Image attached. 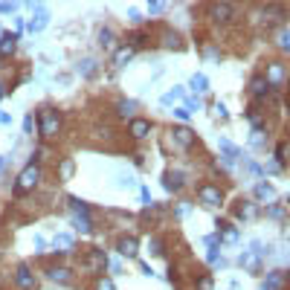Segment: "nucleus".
Returning a JSON list of instances; mask_svg holds the SVG:
<instances>
[{
  "mask_svg": "<svg viewBox=\"0 0 290 290\" xmlns=\"http://www.w3.org/2000/svg\"><path fill=\"white\" fill-rule=\"evenodd\" d=\"M285 288H288V273L285 270H270L264 285H261V290H285Z\"/></svg>",
  "mask_w": 290,
  "mask_h": 290,
  "instance_id": "20",
  "label": "nucleus"
},
{
  "mask_svg": "<svg viewBox=\"0 0 290 290\" xmlns=\"http://www.w3.org/2000/svg\"><path fill=\"white\" fill-rule=\"evenodd\" d=\"M139 270L145 276H154V270H151V264H145V261H139Z\"/></svg>",
  "mask_w": 290,
  "mask_h": 290,
  "instance_id": "53",
  "label": "nucleus"
},
{
  "mask_svg": "<svg viewBox=\"0 0 290 290\" xmlns=\"http://www.w3.org/2000/svg\"><path fill=\"white\" fill-rule=\"evenodd\" d=\"M232 215H235L238 221H256L258 215H261V206H258L256 200H247V197H241L238 203H235V209H232Z\"/></svg>",
  "mask_w": 290,
  "mask_h": 290,
  "instance_id": "14",
  "label": "nucleus"
},
{
  "mask_svg": "<svg viewBox=\"0 0 290 290\" xmlns=\"http://www.w3.org/2000/svg\"><path fill=\"white\" fill-rule=\"evenodd\" d=\"M154 41H160V47H166V50H183V38H180V32H174L171 26H163Z\"/></svg>",
  "mask_w": 290,
  "mask_h": 290,
  "instance_id": "17",
  "label": "nucleus"
},
{
  "mask_svg": "<svg viewBox=\"0 0 290 290\" xmlns=\"http://www.w3.org/2000/svg\"><path fill=\"white\" fill-rule=\"evenodd\" d=\"M41 180H44V166H38V163H26L20 174L15 177V183H12V194L15 197H23V194H29L35 189L41 186Z\"/></svg>",
  "mask_w": 290,
  "mask_h": 290,
  "instance_id": "1",
  "label": "nucleus"
},
{
  "mask_svg": "<svg viewBox=\"0 0 290 290\" xmlns=\"http://www.w3.org/2000/svg\"><path fill=\"white\" fill-rule=\"evenodd\" d=\"M52 247H55V256H70V253L76 250V241H73V235H67V232H58V235L52 238Z\"/></svg>",
  "mask_w": 290,
  "mask_h": 290,
  "instance_id": "21",
  "label": "nucleus"
},
{
  "mask_svg": "<svg viewBox=\"0 0 290 290\" xmlns=\"http://www.w3.org/2000/svg\"><path fill=\"white\" fill-rule=\"evenodd\" d=\"M151 44H154L151 29H131V32L125 35V47H131L134 52L142 50V47H151Z\"/></svg>",
  "mask_w": 290,
  "mask_h": 290,
  "instance_id": "13",
  "label": "nucleus"
},
{
  "mask_svg": "<svg viewBox=\"0 0 290 290\" xmlns=\"http://www.w3.org/2000/svg\"><path fill=\"white\" fill-rule=\"evenodd\" d=\"M206 258H209V264H221V267L226 264V261H223V256H218V250H209V256H206Z\"/></svg>",
  "mask_w": 290,
  "mask_h": 290,
  "instance_id": "44",
  "label": "nucleus"
},
{
  "mask_svg": "<svg viewBox=\"0 0 290 290\" xmlns=\"http://www.w3.org/2000/svg\"><path fill=\"white\" fill-rule=\"evenodd\" d=\"M194 200H197L200 206H206V209H223V203H226V192H223V186H218V183L203 180V183L194 186Z\"/></svg>",
  "mask_w": 290,
  "mask_h": 290,
  "instance_id": "3",
  "label": "nucleus"
},
{
  "mask_svg": "<svg viewBox=\"0 0 290 290\" xmlns=\"http://www.w3.org/2000/svg\"><path fill=\"white\" fill-rule=\"evenodd\" d=\"M183 99V87H174V90H169L166 96H163V104H171V102H180Z\"/></svg>",
  "mask_w": 290,
  "mask_h": 290,
  "instance_id": "39",
  "label": "nucleus"
},
{
  "mask_svg": "<svg viewBox=\"0 0 290 290\" xmlns=\"http://www.w3.org/2000/svg\"><path fill=\"white\" fill-rule=\"evenodd\" d=\"M154 134V122L145 119V116H134V119H128V137L134 139V142H142V139H148Z\"/></svg>",
  "mask_w": 290,
  "mask_h": 290,
  "instance_id": "9",
  "label": "nucleus"
},
{
  "mask_svg": "<svg viewBox=\"0 0 290 290\" xmlns=\"http://www.w3.org/2000/svg\"><path fill=\"white\" fill-rule=\"evenodd\" d=\"M218 244H221L218 235H206V247H209V250H218Z\"/></svg>",
  "mask_w": 290,
  "mask_h": 290,
  "instance_id": "49",
  "label": "nucleus"
},
{
  "mask_svg": "<svg viewBox=\"0 0 290 290\" xmlns=\"http://www.w3.org/2000/svg\"><path fill=\"white\" fill-rule=\"evenodd\" d=\"M276 47L282 50V55H288V52H290V29L285 26V23L279 26V35H276Z\"/></svg>",
  "mask_w": 290,
  "mask_h": 290,
  "instance_id": "29",
  "label": "nucleus"
},
{
  "mask_svg": "<svg viewBox=\"0 0 290 290\" xmlns=\"http://www.w3.org/2000/svg\"><path fill=\"white\" fill-rule=\"evenodd\" d=\"M44 244H47V241L41 238V235H35V238H32V247H35V253H41V250H44Z\"/></svg>",
  "mask_w": 290,
  "mask_h": 290,
  "instance_id": "50",
  "label": "nucleus"
},
{
  "mask_svg": "<svg viewBox=\"0 0 290 290\" xmlns=\"http://www.w3.org/2000/svg\"><path fill=\"white\" fill-rule=\"evenodd\" d=\"M134 55H137V52L131 50V47H125V44H122V47H116V50H113V67H125V64H128Z\"/></svg>",
  "mask_w": 290,
  "mask_h": 290,
  "instance_id": "27",
  "label": "nucleus"
},
{
  "mask_svg": "<svg viewBox=\"0 0 290 290\" xmlns=\"http://www.w3.org/2000/svg\"><path fill=\"white\" fill-rule=\"evenodd\" d=\"M264 215H267V218H276V221H282V218H285V203H267L264 206Z\"/></svg>",
  "mask_w": 290,
  "mask_h": 290,
  "instance_id": "34",
  "label": "nucleus"
},
{
  "mask_svg": "<svg viewBox=\"0 0 290 290\" xmlns=\"http://www.w3.org/2000/svg\"><path fill=\"white\" fill-rule=\"evenodd\" d=\"M6 93H9V87H6V82H3V79H0V99H3Z\"/></svg>",
  "mask_w": 290,
  "mask_h": 290,
  "instance_id": "54",
  "label": "nucleus"
},
{
  "mask_svg": "<svg viewBox=\"0 0 290 290\" xmlns=\"http://www.w3.org/2000/svg\"><path fill=\"white\" fill-rule=\"evenodd\" d=\"M247 93H250V99H253L256 104L270 102L273 96H279V93H273V90H270V85L264 82V76H261V73H256V76L250 79V85H247Z\"/></svg>",
  "mask_w": 290,
  "mask_h": 290,
  "instance_id": "8",
  "label": "nucleus"
},
{
  "mask_svg": "<svg viewBox=\"0 0 290 290\" xmlns=\"http://www.w3.org/2000/svg\"><path fill=\"white\" fill-rule=\"evenodd\" d=\"M79 73H82L85 79H90V76L96 73V61H93V58H85V61H79Z\"/></svg>",
  "mask_w": 290,
  "mask_h": 290,
  "instance_id": "38",
  "label": "nucleus"
},
{
  "mask_svg": "<svg viewBox=\"0 0 290 290\" xmlns=\"http://www.w3.org/2000/svg\"><path fill=\"white\" fill-rule=\"evenodd\" d=\"M96 38H99V47H102L104 52H113L116 47H119V44H116V32H113L110 26H102Z\"/></svg>",
  "mask_w": 290,
  "mask_h": 290,
  "instance_id": "25",
  "label": "nucleus"
},
{
  "mask_svg": "<svg viewBox=\"0 0 290 290\" xmlns=\"http://www.w3.org/2000/svg\"><path fill=\"white\" fill-rule=\"evenodd\" d=\"M58 183H67V180H73V174H76V160L73 157H61L58 160Z\"/></svg>",
  "mask_w": 290,
  "mask_h": 290,
  "instance_id": "23",
  "label": "nucleus"
},
{
  "mask_svg": "<svg viewBox=\"0 0 290 290\" xmlns=\"http://www.w3.org/2000/svg\"><path fill=\"white\" fill-rule=\"evenodd\" d=\"M169 142L174 145V151H183V154H189V151H194L200 142H197V134L189 128V125H171L169 128Z\"/></svg>",
  "mask_w": 290,
  "mask_h": 290,
  "instance_id": "5",
  "label": "nucleus"
},
{
  "mask_svg": "<svg viewBox=\"0 0 290 290\" xmlns=\"http://www.w3.org/2000/svg\"><path fill=\"white\" fill-rule=\"evenodd\" d=\"M64 131V116L58 107H41L38 110V134L41 139H58V134Z\"/></svg>",
  "mask_w": 290,
  "mask_h": 290,
  "instance_id": "2",
  "label": "nucleus"
},
{
  "mask_svg": "<svg viewBox=\"0 0 290 290\" xmlns=\"http://www.w3.org/2000/svg\"><path fill=\"white\" fill-rule=\"evenodd\" d=\"M212 110H215V116H218V119H226V116H229V110H226V104H223V102H215V104H212Z\"/></svg>",
  "mask_w": 290,
  "mask_h": 290,
  "instance_id": "41",
  "label": "nucleus"
},
{
  "mask_svg": "<svg viewBox=\"0 0 290 290\" xmlns=\"http://www.w3.org/2000/svg\"><path fill=\"white\" fill-rule=\"evenodd\" d=\"M128 17H131V23H142V15H139L137 9H131V12H128Z\"/></svg>",
  "mask_w": 290,
  "mask_h": 290,
  "instance_id": "51",
  "label": "nucleus"
},
{
  "mask_svg": "<svg viewBox=\"0 0 290 290\" xmlns=\"http://www.w3.org/2000/svg\"><path fill=\"white\" fill-rule=\"evenodd\" d=\"M0 125H12V113H6V110H0Z\"/></svg>",
  "mask_w": 290,
  "mask_h": 290,
  "instance_id": "52",
  "label": "nucleus"
},
{
  "mask_svg": "<svg viewBox=\"0 0 290 290\" xmlns=\"http://www.w3.org/2000/svg\"><path fill=\"white\" fill-rule=\"evenodd\" d=\"M17 9V3H0V15H12Z\"/></svg>",
  "mask_w": 290,
  "mask_h": 290,
  "instance_id": "47",
  "label": "nucleus"
},
{
  "mask_svg": "<svg viewBox=\"0 0 290 290\" xmlns=\"http://www.w3.org/2000/svg\"><path fill=\"white\" fill-rule=\"evenodd\" d=\"M218 148H221V157H229V160H238L241 151L229 142V139H218Z\"/></svg>",
  "mask_w": 290,
  "mask_h": 290,
  "instance_id": "32",
  "label": "nucleus"
},
{
  "mask_svg": "<svg viewBox=\"0 0 290 290\" xmlns=\"http://www.w3.org/2000/svg\"><path fill=\"white\" fill-rule=\"evenodd\" d=\"M267 139H270V134H267V131H253L250 145H253V148H267Z\"/></svg>",
  "mask_w": 290,
  "mask_h": 290,
  "instance_id": "35",
  "label": "nucleus"
},
{
  "mask_svg": "<svg viewBox=\"0 0 290 290\" xmlns=\"http://www.w3.org/2000/svg\"><path fill=\"white\" fill-rule=\"evenodd\" d=\"M238 261L247 273H261V250H258V244H253V250H244Z\"/></svg>",
  "mask_w": 290,
  "mask_h": 290,
  "instance_id": "15",
  "label": "nucleus"
},
{
  "mask_svg": "<svg viewBox=\"0 0 290 290\" xmlns=\"http://www.w3.org/2000/svg\"><path fill=\"white\" fill-rule=\"evenodd\" d=\"M116 253L125 258H137L139 256V238L137 235H119L116 238Z\"/></svg>",
  "mask_w": 290,
  "mask_h": 290,
  "instance_id": "16",
  "label": "nucleus"
},
{
  "mask_svg": "<svg viewBox=\"0 0 290 290\" xmlns=\"http://www.w3.org/2000/svg\"><path fill=\"white\" fill-rule=\"evenodd\" d=\"M12 285L17 290H38V273H35L29 264H17L15 270H12Z\"/></svg>",
  "mask_w": 290,
  "mask_h": 290,
  "instance_id": "7",
  "label": "nucleus"
},
{
  "mask_svg": "<svg viewBox=\"0 0 290 290\" xmlns=\"http://www.w3.org/2000/svg\"><path fill=\"white\" fill-rule=\"evenodd\" d=\"M67 206L73 215H93V209H90V203H85L82 197H67Z\"/></svg>",
  "mask_w": 290,
  "mask_h": 290,
  "instance_id": "30",
  "label": "nucleus"
},
{
  "mask_svg": "<svg viewBox=\"0 0 290 290\" xmlns=\"http://www.w3.org/2000/svg\"><path fill=\"white\" fill-rule=\"evenodd\" d=\"M148 247H151V256H163V253H166V241L160 238V235H151Z\"/></svg>",
  "mask_w": 290,
  "mask_h": 290,
  "instance_id": "37",
  "label": "nucleus"
},
{
  "mask_svg": "<svg viewBox=\"0 0 290 290\" xmlns=\"http://www.w3.org/2000/svg\"><path fill=\"white\" fill-rule=\"evenodd\" d=\"M174 116H177V119H180V122H189V116H192V113H189L186 107L180 104V107H174Z\"/></svg>",
  "mask_w": 290,
  "mask_h": 290,
  "instance_id": "45",
  "label": "nucleus"
},
{
  "mask_svg": "<svg viewBox=\"0 0 290 290\" xmlns=\"http://www.w3.org/2000/svg\"><path fill=\"white\" fill-rule=\"evenodd\" d=\"M29 9H32V20H29V32L32 35H38V32H44L47 29V23H50V12L41 6V3H29Z\"/></svg>",
  "mask_w": 290,
  "mask_h": 290,
  "instance_id": "12",
  "label": "nucleus"
},
{
  "mask_svg": "<svg viewBox=\"0 0 290 290\" xmlns=\"http://www.w3.org/2000/svg\"><path fill=\"white\" fill-rule=\"evenodd\" d=\"M261 76H264V82L270 85L273 93H282L285 85H288V64H285V58H270V61H264Z\"/></svg>",
  "mask_w": 290,
  "mask_h": 290,
  "instance_id": "4",
  "label": "nucleus"
},
{
  "mask_svg": "<svg viewBox=\"0 0 290 290\" xmlns=\"http://www.w3.org/2000/svg\"><path fill=\"white\" fill-rule=\"evenodd\" d=\"M206 17H209L215 26H232L241 15H238V6H235V3H212V6L206 9Z\"/></svg>",
  "mask_w": 290,
  "mask_h": 290,
  "instance_id": "6",
  "label": "nucleus"
},
{
  "mask_svg": "<svg viewBox=\"0 0 290 290\" xmlns=\"http://www.w3.org/2000/svg\"><path fill=\"white\" fill-rule=\"evenodd\" d=\"M285 154H288V142H285V139H279V142H276V148H273V160L279 163V166H285V163H288V157H285Z\"/></svg>",
  "mask_w": 290,
  "mask_h": 290,
  "instance_id": "33",
  "label": "nucleus"
},
{
  "mask_svg": "<svg viewBox=\"0 0 290 290\" xmlns=\"http://www.w3.org/2000/svg\"><path fill=\"white\" fill-rule=\"evenodd\" d=\"M32 128H35V116L26 113V116H23V134H32Z\"/></svg>",
  "mask_w": 290,
  "mask_h": 290,
  "instance_id": "43",
  "label": "nucleus"
},
{
  "mask_svg": "<svg viewBox=\"0 0 290 290\" xmlns=\"http://www.w3.org/2000/svg\"><path fill=\"white\" fill-rule=\"evenodd\" d=\"M183 107H186L189 113H194V110H200V99H186V104H183Z\"/></svg>",
  "mask_w": 290,
  "mask_h": 290,
  "instance_id": "46",
  "label": "nucleus"
},
{
  "mask_svg": "<svg viewBox=\"0 0 290 290\" xmlns=\"http://www.w3.org/2000/svg\"><path fill=\"white\" fill-rule=\"evenodd\" d=\"M139 194H142V206L154 203V200H151V192H148V186H142V189H139Z\"/></svg>",
  "mask_w": 290,
  "mask_h": 290,
  "instance_id": "48",
  "label": "nucleus"
},
{
  "mask_svg": "<svg viewBox=\"0 0 290 290\" xmlns=\"http://www.w3.org/2000/svg\"><path fill=\"white\" fill-rule=\"evenodd\" d=\"M192 288L194 290H215V279H212V273L203 267L197 276H192Z\"/></svg>",
  "mask_w": 290,
  "mask_h": 290,
  "instance_id": "26",
  "label": "nucleus"
},
{
  "mask_svg": "<svg viewBox=\"0 0 290 290\" xmlns=\"http://www.w3.org/2000/svg\"><path fill=\"white\" fill-rule=\"evenodd\" d=\"M70 223H73L76 232H82V235H90L93 226H96V223H93V215H73V212H70Z\"/></svg>",
  "mask_w": 290,
  "mask_h": 290,
  "instance_id": "24",
  "label": "nucleus"
},
{
  "mask_svg": "<svg viewBox=\"0 0 290 290\" xmlns=\"http://www.w3.org/2000/svg\"><path fill=\"white\" fill-rule=\"evenodd\" d=\"M93 290H116V285H113L110 276H96L93 279Z\"/></svg>",
  "mask_w": 290,
  "mask_h": 290,
  "instance_id": "36",
  "label": "nucleus"
},
{
  "mask_svg": "<svg viewBox=\"0 0 290 290\" xmlns=\"http://www.w3.org/2000/svg\"><path fill=\"white\" fill-rule=\"evenodd\" d=\"M137 99H119V102H116V107H113V110H116V116H119V119H134V116H137Z\"/></svg>",
  "mask_w": 290,
  "mask_h": 290,
  "instance_id": "22",
  "label": "nucleus"
},
{
  "mask_svg": "<svg viewBox=\"0 0 290 290\" xmlns=\"http://www.w3.org/2000/svg\"><path fill=\"white\" fill-rule=\"evenodd\" d=\"M186 171L180 169H169L166 174H163V186H166V192H171V194H180L183 189H186Z\"/></svg>",
  "mask_w": 290,
  "mask_h": 290,
  "instance_id": "11",
  "label": "nucleus"
},
{
  "mask_svg": "<svg viewBox=\"0 0 290 290\" xmlns=\"http://www.w3.org/2000/svg\"><path fill=\"white\" fill-rule=\"evenodd\" d=\"M17 32H0V61H9L17 52Z\"/></svg>",
  "mask_w": 290,
  "mask_h": 290,
  "instance_id": "18",
  "label": "nucleus"
},
{
  "mask_svg": "<svg viewBox=\"0 0 290 290\" xmlns=\"http://www.w3.org/2000/svg\"><path fill=\"white\" fill-rule=\"evenodd\" d=\"M215 235L221 238V244H238V238H241L238 226L229 223V221H218V232H215Z\"/></svg>",
  "mask_w": 290,
  "mask_h": 290,
  "instance_id": "19",
  "label": "nucleus"
},
{
  "mask_svg": "<svg viewBox=\"0 0 290 290\" xmlns=\"http://www.w3.org/2000/svg\"><path fill=\"white\" fill-rule=\"evenodd\" d=\"M241 166H244V171H247V174H253V177H261V166H258V163H253V160H244Z\"/></svg>",
  "mask_w": 290,
  "mask_h": 290,
  "instance_id": "40",
  "label": "nucleus"
},
{
  "mask_svg": "<svg viewBox=\"0 0 290 290\" xmlns=\"http://www.w3.org/2000/svg\"><path fill=\"white\" fill-rule=\"evenodd\" d=\"M169 9V3H148V15H163Z\"/></svg>",
  "mask_w": 290,
  "mask_h": 290,
  "instance_id": "42",
  "label": "nucleus"
},
{
  "mask_svg": "<svg viewBox=\"0 0 290 290\" xmlns=\"http://www.w3.org/2000/svg\"><path fill=\"white\" fill-rule=\"evenodd\" d=\"M189 87H192V93H206L209 90V79H206L203 73H194L189 79Z\"/></svg>",
  "mask_w": 290,
  "mask_h": 290,
  "instance_id": "31",
  "label": "nucleus"
},
{
  "mask_svg": "<svg viewBox=\"0 0 290 290\" xmlns=\"http://www.w3.org/2000/svg\"><path fill=\"white\" fill-rule=\"evenodd\" d=\"M44 276H47L50 282H55V285H73L76 270H73V267H67V264H50V267L44 270Z\"/></svg>",
  "mask_w": 290,
  "mask_h": 290,
  "instance_id": "10",
  "label": "nucleus"
},
{
  "mask_svg": "<svg viewBox=\"0 0 290 290\" xmlns=\"http://www.w3.org/2000/svg\"><path fill=\"white\" fill-rule=\"evenodd\" d=\"M253 194H256V200H273L276 197V189H273V183H256V189H253Z\"/></svg>",
  "mask_w": 290,
  "mask_h": 290,
  "instance_id": "28",
  "label": "nucleus"
}]
</instances>
